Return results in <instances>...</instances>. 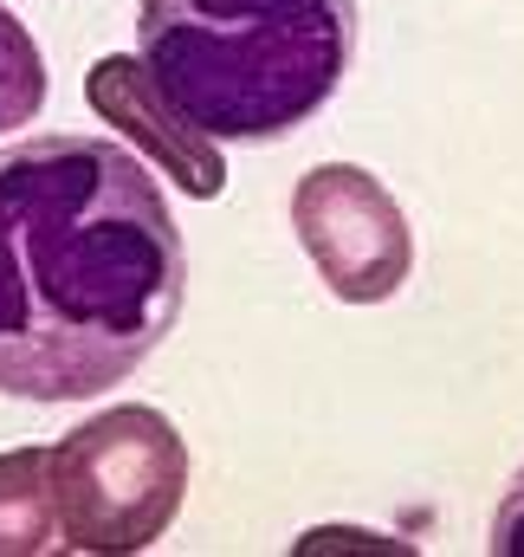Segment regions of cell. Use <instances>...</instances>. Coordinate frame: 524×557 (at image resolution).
Returning a JSON list of instances; mask_svg holds the SVG:
<instances>
[{"mask_svg":"<svg viewBox=\"0 0 524 557\" xmlns=\"http://www.w3.org/2000/svg\"><path fill=\"white\" fill-rule=\"evenodd\" d=\"M182 298V227L124 143H0V396L39 409L104 396L162 350Z\"/></svg>","mask_w":524,"mask_h":557,"instance_id":"6da1fadb","label":"cell"},{"mask_svg":"<svg viewBox=\"0 0 524 557\" xmlns=\"http://www.w3.org/2000/svg\"><path fill=\"white\" fill-rule=\"evenodd\" d=\"M52 480H59V519L72 552H149L182 512L188 441L162 409L117 403L78 421L52 447Z\"/></svg>","mask_w":524,"mask_h":557,"instance_id":"3957f363","label":"cell"},{"mask_svg":"<svg viewBox=\"0 0 524 557\" xmlns=\"http://www.w3.org/2000/svg\"><path fill=\"white\" fill-rule=\"evenodd\" d=\"M46 111V59L13 7H0V137Z\"/></svg>","mask_w":524,"mask_h":557,"instance_id":"52a82bcc","label":"cell"},{"mask_svg":"<svg viewBox=\"0 0 524 557\" xmlns=\"http://www.w3.org/2000/svg\"><path fill=\"white\" fill-rule=\"evenodd\" d=\"M486 552L492 557H524V467L512 473V486H506V499H499V512H492Z\"/></svg>","mask_w":524,"mask_h":557,"instance_id":"ba28073f","label":"cell"},{"mask_svg":"<svg viewBox=\"0 0 524 557\" xmlns=\"http://www.w3.org/2000/svg\"><path fill=\"white\" fill-rule=\"evenodd\" d=\"M291 234L344 305H383L414 273V227L383 175L357 162H317L291 188Z\"/></svg>","mask_w":524,"mask_h":557,"instance_id":"277c9868","label":"cell"},{"mask_svg":"<svg viewBox=\"0 0 524 557\" xmlns=\"http://www.w3.org/2000/svg\"><path fill=\"white\" fill-rule=\"evenodd\" d=\"M85 104H91L104 124H117L136 149H149L155 169H162L182 195L214 201V195L227 188V156H221V143L169 104V91L155 85V72H149L142 59L104 52V59L85 72Z\"/></svg>","mask_w":524,"mask_h":557,"instance_id":"5b68a950","label":"cell"},{"mask_svg":"<svg viewBox=\"0 0 524 557\" xmlns=\"http://www.w3.org/2000/svg\"><path fill=\"white\" fill-rule=\"evenodd\" d=\"M65 545L52 447H7L0 454V557H46Z\"/></svg>","mask_w":524,"mask_h":557,"instance_id":"8992f818","label":"cell"},{"mask_svg":"<svg viewBox=\"0 0 524 557\" xmlns=\"http://www.w3.org/2000/svg\"><path fill=\"white\" fill-rule=\"evenodd\" d=\"M357 0H142L136 59L214 143H278L344 85Z\"/></svg>","mask_w":524,"mask_h":557,"instance_id":"7a4b0ae2","label":"cell"}]
</instances>
